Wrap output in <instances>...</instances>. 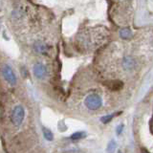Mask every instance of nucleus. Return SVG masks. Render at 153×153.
<instances>
[{
	"label": "nucleus",
	"mask_w": 153,
	"mask_h": 153,
	"mask_svg": "<svg viewBox=\"0 0 153 153\" xmlns=\"http://www.w3.org/2000/svg\"><path fill=\"white\" fill-rule=\"evenodd\" d=\"M42 131H43V135H44L45 139L48 141H52L53 139H54V136H53V133L51 132V130H49V129L47 128H42Z\"/></svg>",
	"instance_id": "9"
},
{
	"label": "nucleus",
	"mask_w": 153,
	"mask_h": 153,
	"mask_svg": "<svg viewBox=\"0 0 153 153\" xmlns=\"http://www.w3.org/2000/svg\"><path fill=\"white\" fill-rule=\"evenodd\" d=\"M24 117H25V110L21 106V105H17V106L14 107V109L12 112V116L11 120L12 123L14 126H21V123H23Z\"/></svg>",
	"instance_id": "1"
},
{
	"label": "nucleus",
	"mask_w": 153,
	"mask_h": 153,
	"mask_svg": "<svg viewBox=\"0 0 153 153\" xmlns=\"http://www.w3.org/2000/svg\"><path fill=\"white\" fill-rule=\"evenodd\" d=\"M2 74L4 79L7 80V82L11 85H16V76L13 73V69L9 65H4L2 68Z\"/></svg>",
	"instance_id": "3"
},
{
	"label": "nucleus",
	"mask_w": 153,
	"mask_h": 153,
	"mask_svg": "<svg viewBox=\"0 0 153 153\" xmlns=\"http://www.w3.org/2000/svg\"><path fill=\"white\" fill-rule=\"evenodd\" d=\"M35 50L38 53H44L47 50V47L44 43L42 42H36L35 44Z\"/></svg>",
	"instance_id": "7"
},
{
	"label": "nucleus",
	"mask_w": 153,
	"mask_h": 153,
	"mask_svg": "<svg viewBox=\"0 0 153 153\" xmlns=\"http://www.w3.org/2000/svg\"><path fill=\"white\" fill-rule=\"evenodd\" d=\"M136 65V61L132 56H126L123 59V67L126 70H132Z\"/></svg>",
	"instance_id": "5"
},
{
	"label": "nucleus",
	"mask_w": 153,
	"mask_h": 153,
	"mask_svg": "<svg viewBox=\"0 0 153 153\" xmlns=\"http://www.w3.org/2000/svg\"><path fill=\"white\" fill-rule=\"evenodd\" d=\"M33 74L37 79H44L47 75L46 67L41 63H36L33 66Z\"/></svg>",
	"instance_id": "4"
},
{
	"label": "nucleus",
	"mask_w": 153,
	"mask_h": 153,
	"mask_svg": "<svg viewBox=\"0 0 153 153\" xmlns=\"http://www.w3.org/2000/svg\"><path fill=\"white\" fill-rule=\"evenodd\" d=\"M120 36L123 39H129V38L132 37V33L129 29H123V30L120 32Z\"/></svg>",
	"instance_id": "6"
},
{
	"label": "nucleus",
	"mask_w": 153,
	"mask_h": 153,
	"mask_svg": "<svg viewBox=\"0 0 153 153\" xmlns=\"http://www.w3.org/2000/svg\"><path fill=\"white\" fill-rule=\"evenodd\" d=\"M112 119H113L112 115H107V116H104V117L100 118V121H102V123H107L111 121Z\"/></svg>",
	"instance_id": "12"
},
{
	"label": "nucleus",
	"mask_w": 153,
	"mask_h": 153,
	"mask_svg": "<svg viewBox=\"0 0 153 153\" xmlns=\"http://www.w3.org/2000/svg\"><path fill=\"white\" fill-rule=\"evenodd\" d=\"M84 137H85L84 132H76L71 136V139L72 140H79V139H82Z\"/></svg>",
	"instance_id": "10"
},
{
	"label": "nucleus",
	"mask_w": 153,
	"mask_h": 153,
	"mask_svg": "<svg viewBox=\"0 0 153 153\" xmlns=\"http://www.w3.org/2000/svg\"><path fill=\"white\" fill-rule=\"evenodd\" d=\"M84 103L86 105V107L90 110H97L99 109L100 106H102V98L100 97L99 95L96 94H91L89 96H87L84 100Z\"/></svg>",
	"instance_id": "2"
},
{
	"label": "nucleus",
	"mask_w": 153,
	"mask_h": 153,
	"mask_svg": "<svg viewBox=\"0 0 153 153\" xmlns=\"http://www.w3.org/2000/svg\"><path fill=\"white\" fill-rule=\"evenodd\" d=\"M143 153H149V152H147L146 150H143Z\"/></svg>",
	"instance_id": "14"
},
{
	"label": "nucleus",
	"mask_w": 153,
	"mask_h": 153,
	"mask_svg": "<svg viewBox=\"0 0 153 153\" xmlns=\"http://www.w3.org/2000/svg\"><path fill=\"white\" fill-rule=\"evenodd\" d=\"M122 87H123V83L119 80H113L110 82V85H109V88H111L113 90H118Z\"/></svg>",
	"instance_id": "8"
},
{
	"label": "nucleus",
	"mask_w": 153,
	"mask_h": 153,
	"mask_svg": "<svg viewBox=\"0 0 153 153\" xmlns=\"http://www.w3.org/2000/svg\"><path fill=\"white\" fill-rule=\"evenodd\" d=\"M116 143L115 141H111L109 143V145L107 146V153H114L115 152V149H116Z\"/></svg>",
	"instance_id": "11"
},
{
	"label": "nucleus",
	"mask_w": 153,
	"mask_h": 153,
	"mask_svg": "<svg viewBox=\"0 0 153 153\" xmlns=\"http://www.w3.org/2000/svg\"><path fill=\"white\" fill-rule=\"evenodd\" d=\"M123 124H121V126H119L118 128H117V134H121L122 131H123Z\"/></svg>",
	"instance_id": "13"
}]
</instances>
